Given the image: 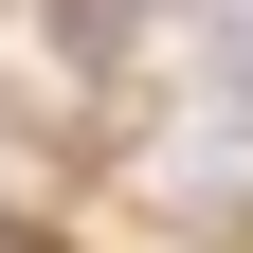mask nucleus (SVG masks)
I'll list each match as a JSON object with an SVG mask.
<instances>
[{
  "instance_id": "nucleus-2",
  "label": "nucleus",
  "mask_w": 253,
  "mask_h": 253,
  "mask_svg": "<svg viewBox=\"0 0 253 253\" xmlns=\"http://www.w3.org/2000/svg\"><path fill=\"white\" fill-rule=\"evenodd\" d=\"M0 253H54V235H0Z\"/></svg>"
},
{
  "instance_id": "nucleus-1",
  "label": "nucleus",
  "mask_w": 253,
  "mask_h": 253,
  "mask_svg": "<svg viewBox=\"0 0 253 253\" xmlns=\"http://www.w3.org/2000/svg\"><path fill=\"white\" fill-rule=\"evenodd\" d=\"M199 90H217V109H253V0H217V37H199Z\"/></svg>"
}]
</instances>
